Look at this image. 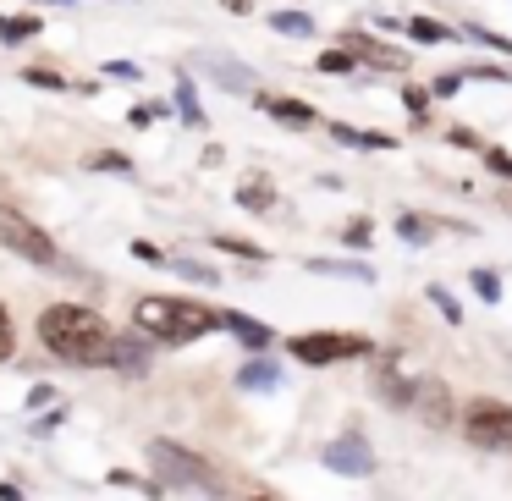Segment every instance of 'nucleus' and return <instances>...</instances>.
I'll list each match as a JSON object with an SVG mask.
<instances>
[{
	"instance_id": "1",
	"label": "nucleus",
	"mask_w": 512,
	"mask_h": 501,
	"mask_svg": "<svg viewBox=\"0 0 512 501\" xmlns=\"http://www.w3.org/2000/svg\"><path fill=\"white\" fill-rule=\"evenodd\" d=\"M39 342H45L50 358L83 364V369L111 364V353H116V331L94 309H83V303H50L39 314Z\"/></svg>"
},
{
	"instance_id": "2",
	"label": "nucleus",
	"mask_w": 512,
	"mask_h": 501,
	"mask_svg": "<svg viewBox=\"0 0 512 501\" xmlns=\"http://www.w3.org/2000/svg\"><path fill=\"white\" fill-rule=\"evenodd\" d=\"M133 325H138V336L182 347V342H199L210 331H226V314H215L210 303H193V298H138Z\"/></svg>"
},
{
	"instance_id": "3",
	"label": "nucleus",
	"mask_w": 512,
	"mask_h": 501,
	"mask_svg": "<svg viewBox=\"0 0 512 501\" xmlns=\"http://www.w3.org/2000/svg\"><path fill=\"white\" fill-rule=\"evenodd\" d=\"M0 248H12L17 259H28V265H61V254H56V237L45 232V226L34 221V215H23L17 204H6L0 199Z\"/></svg>"
},
{
	"instance_id": "4",
	"label": "nucleus",
	"mask_w": 512,
	"mask_h": 501,
	"mask_svg": "<svg viewBox=\"0 0 512 501\" xmlns=\"http://www.w3.org/2000/svg\"><path fill=\"white\" fill-rule=\"evenodd\" d=\"M287 353L298 358V364H347V358H364L375 353V342L369 336H353V331H309V336H292Z\"/></svg>"
},
{
	"instance_id": "5",
	"label": "nucleus",
	"mask_w": 512,
	"mask_h": 501,
	"mask_svg": "<svg viewBox=\"0 0 512 501\" xmlns=\"http://www.w3.org/2000/svg\"><path fill=\"white\" fill-rule=\"evenodd\" d=\"M463 435L479 452H512V408L496 397H474L463 408Z\"/></svg>"
},
{
	"instance_id": "6",
	"label": "nucleus",
	"mask_w": 512,
	"mask_h": 501,
	"mask_svg": "<svg viewBox=\"0 0 512 501\" xmlns=\"http://www.w3.org/2000/svg\"><path fill=\"white\" fill-rule=\"evenodd\" d=\"M149 468H155L166 485H199V490H215V474L210 463H204L199 452H188V446L177 441H149Z\"/></svg>"
},
{
	"instance_id": "7",
	"label": "nucleus",
	"mask_w": 512,
	"mask_h": 501,
	"mask_svg": "<svg viewBox=\"0 0 512 501\" xmlns=\"http://www.w3.org/2000/svg\"><path fill=\"white\" fill-rule=\"evenodd\" d=\"M408 413H413V419H424L430 430H446V424L457 419L446 380H435V375H419V380H413V402H408Z\"/></svg>"
},
{
	"instance_id": "8",
	"label": "nucleus",
	"mask_w": 512,
	"mask_h": 501,
	"mask_svg": "<svg viewBox=\"0 0 512 501\" xmlns=\"http://www.w3.org/2000/svg\"><path fill=\"white\" fill-rule=\"evenodd\" d=\"M325 468H336V474H369V468H375V452L364 446L358 430H347L342 441L325 446Z\"/></svg>"
},
{
	"instance_id": "9",
	"label": "nucleus",
	"mask_w": 512,
	"mask_h": 501,
	"mask_svg": "<svg viewBox=\"0 0 512 501\" xmlns=\"http://www.w3.org/2000/svg\"><path fill=\"white\" fill-rule=\"evenodd\" d=\"M259 111H265L270 122L292 127V133H309V127H314V105L292 100V94H276V100H259Z\"/></svg>"
},
{
	"instance_id": "10",
	"label": "nucleus",
	"mask_w": 512,
	"mask_h": 501,
	"mask_svg": "<svg viewBox=\"0 0 512 501\" xmlns=\"http://www.w3.org/2000/svg\"><path fill=\"white\" fill-rule=\"evenodd\" d=\"M226 331H232L243 347H254V353H265V347H270V336H276L265 320H254V314H237V309L226 314Z\"/></svg>"
},
{
	"instance_id": "11",
	"label": "nucleus",
	"mask_w": 512,
	"mask_h": 501,
	"mask_svg": "<svg viewBox=\"0 0 512 501\" xmlns=\"http://www.w3.org/2000/svg\"><path fill=\"white\" fill-rule=\"evenodd\" d=\"M237 204H243L248 215H265L270 204H276V182L270 177H243L237 182Z\"/></svg>"
},
{
	"instance_id": "12",
	"label": "nucleus",
	"mask_w": 512,
	"mask_h": 501,
	"mask_svg": "<svg viewBox=\"0 0 512 501\" xmlns=\"http://www.w3.org/2000/svg\"><path fill=\"white\" fill-rule=\"evenodd\" d=\"M149 336H116V353H111V369H122V375H138V369H149Z\"/></svg>"
},
{
	"instance_id": "13",
	"label": "nucleus",
	"mask_w": 512,
	"mask_h": 501,
	"mask_svg": "<svg viewBox=\"0 0 512 501\" xmlns=\"http://www.w3.org/2000/svg\"><path fill=\"white\" fill-rule=\"evenodd\" d=\"M402 34H408L413 45H446V39H457L463 28H441L435 17H408V23H402Z\"/></svg>"
},
{
	"instance_id": "14",
	"label": "nucleus",
	"mask_w": 512,
	"mask_h": 501,
	"mask_svg": "<svg viewBox=\"0 0 512 501\" xmlns=\"http://www.w3.org/2000/svg\"><path fill=\"white\" fill-rule=\"evenodd\" d=\"M435 226H441V221H430V215H397V237H402V243H413V248L430 243Z\"/></svg>"
},
{
	"instance_id": "15",
	"label": "nucleus",
	"mask_w": 512,
	"mask_h": 501,
	"mask_svg": "<svg viewBox=\"0 0 512 501\" xmlns=\"http://www.w3.org/2000/svg\"><path fill=\"white\" fill-rule=\"evenodd\" d=\"M331 138H342V144H353V149H397L391 133H358V127H342V122L331 127Z\"/></svg>"
},
{
	"instance_id": "16",
	"label": "nucleus",
	"mask_w": 512,
	"mask_h": 501,
	"mask_svg": "<svg viewBox=\"0 0 512 501\" xmlns=\"http://www.w3.org/2000/svg\"><path fill=\"white\" fill-rule=\"evenodd\" d=\"M309 270H320V276H347V281H375L369 265H347V259H309Z\"/></svg>"
},
{
	"instance_id": "17",
	"label": "nucleus",
	"mask_w": 512,
	"mask_h": 501,
	"mask_svg": "<svg viewBox=\"0 0 512 501\" xmlns=\"http://www.w3.org/2000/svg\"><path fill=\"white\" fill-rule=\"evenodd\" d=\"M270 28L287 34V39H309L314 34V17L309 12H276V17H270Z\"/></svg>"
},
{
	"instance_id": "18",
	"label": "nucleus",
	"mask_w": 512,
	"mask_h": 501,
	"mask_svg": "<svg viewBox=\"0 0 512 501\" xmlns=\"http://www.w3.org/2000/svg\"><path fill=\"white\" fill-rule=\"evenodd\" d=\"M39 34V17H0V45H23Z\"/></svg>"
},
{
	"instance_id": "19",
	"label": "nucleus",
	"mask_w": 512,
	"mask_h": 501,
	"mask_svg": "<svg viewBox=\"0 0 512 501\" xmlns=\"http://www.w3.org/2000/svg\"><path fill=\"white\" fill-rule=\"evenodd\" d=\"M177 111H182V122H188V127H204V105H199V94H193L188 78L177 83Z\"/></svg>"
},
{
	"instance_id": "20",
	"label": "nucleus",
	"mask_w": 512,
	"mask_h": 501,
	"mask_svg": "<svg viewBox=\"0 0 512 501\" xmlns=\"http://www.w3.org/2000/svg\"><path fill=\"white\" fill-rule=\"evenodd\" d=\"M89 171H116V177H133V160H127L122 149H100V155H89Z\"/></svg>"
},
{
	"instance_id": "21",
	"label": "nucleus",
	"mask_w": 512,
	"mask_h": 501,
	"mask_svg": "<svg viewBox=\"0 0 512 501\" xmlns=\"http://www.w3.org/2000/svg\"><path fill=\"white\" fill-rule=\"evenodd\" d=\"M171 270H177V276H188V281H199V287H215V265H204V259H171Z\"/></svg>"
},
{
	"instance_id": "22",
	"label": "nucleus",
	"mask_w": 512,
	"mask_h": 501,
	"mask_svg": "<svg viewBox=\"0 0 512 501\" xmlns=\"http://www.w3.org/2000/svg\"><path fill=\"white\" fill-rule=\"evenodd\" d=\"M237 386H243V391H265V386H276V369H270V364H248V369H237Z\"/></svg>"
},
{
	"instance_id": "23",
	"label": "nucleus",
	"mask_w": 512,
	"mask_h": 501,
	"mask_svg": "<svg viewBox=\"0 0 512 501\" xmlns=\"http://www.w3.org/2000/svg\"><path fill=\"white\" fill-rule=\"evenodd\" d=\"M314 72H320V78H342V72H353V50H325Z\"/></svg>"
},
{
	"instance_id": "24",
	"label": "nucleus",
	"mask_w": 512,
	"mask_h": 501,
	"mask_svg": "<svg viewBox=\"0 0 512 501\" xmlns=\"http://www.w3.org/2000/svg\"><path fill=\"white\" fill-rule=\"evenodd\" d=\"M468 281H474V292H479L485 303H501V276H496V270H485V265H479Z\"/></svg>"
},
{
	"instance_id": "25",
	"label": "nucleus",
	"mask_w": 512,
	"mask_h": 501,
	"mask_svg": "<svg viewBox=\"0 0 512 501\" xmlns=\"http://www.w3.org/2000/svg\"><path fill=\"white\" fill-rule=\"evenodd\" d=\"M215 248H226V254H237V259H254V265L265 259V248L248 243V237H215Z\"/></svg>"
},
{
	"instance_id": "26",
	"label": "nucleus",
	"mask_w": 512,
	"mask_h": 501,
	"mask_svg": "<svg viewBox=\"0 0 512 501\" xmlns=\"http://www.w3.org/2000/svg\"><path fill=\"white\" fill-rule=\"evenodd\" d=\"M127 254H133V259H138V265H171V259H166V254H160V248H155V243H149V237H133V243H127Z\"/></svg>"
},
{
	"instance_id": "27",
	"label": "nucleus",
	"mask_w": 512,
	"mask_h": 501,
	"mask_svg": "<svg viewBox=\"0 0 512 501\" xmlns=\"http://www.w3.org/2000/svg\"><path fill=\"white\" fill-rule=\"evenodd\" d=\"M160 116H166V105H160V100H144V105H133V111H127V122H133V127H155Z\"/></svg>"
},
{
	"instance_id": "28",
	"label": "nucleus",
	"mask_w": 512,
	"mask_h": 501,
	"mask_svg": "<svg viewBox=\"0 0 512 501\" xmlns=\"http://www.w3.org/2000/svg\"><path fill=\"white\" fill-rule=\"evenodd\" d=\"M402 105L413 111V122H424V111H430V89H413L408 83V89H402Z\"/></svg>"
},
{
	"instance_id": "29",
	"label": "nucleus",
	"mask_w": 512,
	"mask_h": 501,
	"mask_svg": "<svg viewBox=\"0 0 512 501\" xmlns=\"http://www.w3.org/2000/svg\"><path fill=\"white\" fill-rule=\"evenodd\" d=\"M468 39H479V45H490V50H501V56H512V39H501V34H490V28H463Z\"/></svg>"
},
{
	"instance_id": "30",
	"label": "nucleus",
	"mask_w": 512,
	"mask_h": 501,
	"mask_svg": "<svg viewBox=\"0 0 512 501\" xmlns=\"http://www.w3.org/2000/svg\"><path fill=\"white\" fill-rule=\"evenodd\" d=\"M430 303H435V309H441V314H446V320H452V325H463V309H457V303L446 298V287H430Z\"/></svg>"
},
{
	"instance_id": "31",
	"label": "nucleus",
	"mask_w": 512,
	"mask_h": 501,
	"mask_svg": "<svg viewBox=\"0 0 512 501\" xmlns=\"http://www.w3.org/2000/svg\"><path fill=\"white\" fill-rule=\"evenodd\" d=\"M100 72H111V78H116V83H138V78H144V72H138V67H133V61H105V67H100Z\"/></svg>"
},
{
	"instance_id": "32",
	"label": "nucleus",
	"mask_w": 512,
	"mask_h": 501,
	"mask_svg": "<svg viewBox=\"0 0 512 501\" xmlns=\"http://www.w3.org/2000/svg\"><path fill=\"white\" fill-rule=\"evenodd\" d=\"M342 243H347V248H364V243H369V221H347V226H342Z\"/></svg>"
},
{
	"instance_id": "33",
	"label": "nucleus",
	"mask_w": 512,
	"mask_h": 501,
	"mask_svg": "<svg viewBox=\"0 0 512 501\" xmlns=\"http://www.w3.org/2000/svg\"><path fill=\"white\" fill-rule=\"evenodd\" d=\"M34 89H67V78H56V72H45V67H34V72H23Z\"/></svg>"
},
{
	"instance_id": "34",
	"label": "nucleus",
	"mask_w": 512,
	"mask_h": 501,
	"mask_svg": "<svg viewBox=\"0 0 512 501\" xmlns=\"http://www.w3.org/2000/svg\"><path fill=\"white\" fill-rule=\"evenodd\" d=\"M485 166L496 171V177H512V155H507V149H485Z\"/></svg>"
},
{
	"instance_id": "35",
	"label": "nucleus",
	"mask_w": 512,
	"mask_h": 501,
	"mask_svg": "<svg viewBox=\"0 0 512 501\" xmlns=\"http://www.w3.org/2000/svg\"><path fill=\"white\" fill-rule=\"evenodd\" d=\"M457 89H463V72H446V78H435V100H446V94H457Z\"/></svg>"
},
{
	"instance_id": "36",
	"label": "nucleus",
	"mask_w": 512,
	"mask_h": 501,
	"mask_svg": "<svg viewBox=\"0 0 512 501\" xmlns=\"http://www.w3.org/2000/svg\"><path fill=\"white\" fill-rule=\"evenodd\" d=\"M12 347H17V336H12V320H6V314H0V364H6V358H12Z\"/></svg>"
},
{
	"instance_id": "37",
	"label": "nucleus",
	"mask_w": 512,
	"mask_h": 501,
	"mask_svg": "<svg viewBox=\"0 0 512 501\" xmlns=\"http://www.w3.org/2000/svg\"><path fill=\"white\" fill-rule=\"evenodd\" d=\"M468 78H485V83H512V72H501V67H468Z\"/></svg>"
},
{
	"instance_id": "38",
	"label": "nucleus",
	"mask_w": 512,
	"mask_h": 501,
	"mask_svg": "<svg viewBox=\"0 0 512 501\" xmlns=\"http://www.w3.org/2000/svg\"><path fill=\"white\" fill-rule=\"evenodd\" d=\"M0 501H23V490H17V485H0Z\"/></svg>"
},
{
	"instance_id": "39",
	"label": "nucleus",
	"mask_w": 512,
	"mask_h": 501,
	"mask_svg": "<svg viewBox=\"0 0 512 501\" xmlns=\"http://www.w3.org/2000/svg\"><path fill=\"white\" fill-rule=\"evenodd\" d=\"M248 501H270V496H248Z\"/></svg>"
}]
</instances>
